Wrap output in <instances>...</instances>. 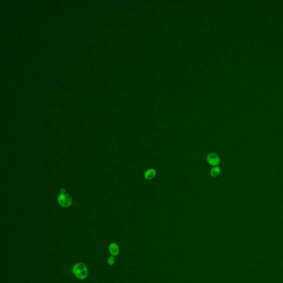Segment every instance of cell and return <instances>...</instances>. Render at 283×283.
Wrapping results in <instances>:
<instances>
[{"instance_id": "obj_4", "label": "cell", "mask_w": 283, "mask_h": 283, "mask_svg": "<svg viewBox=\"0 0 283 283\" xmlns=\"http://www.w3.org/2000/svg\"><path fill=\"white\" fill-rule=\"evenodd\" d=\"M155 175L156 171L154 169H149L145 171L144 176L147 180H151L155 177Z\"/></svg>"}, {"instance_id": "obj_7", "label": "cell", "mask_w": 283, "mask_h": 283, "mask_svg": "<svg viewBox=\"0 0 283 283\" xmlns=\"http://www.w3.org/2000/svg\"><path fill=\"white\" fill-rule=\"evenodd\" d=\"M107 262H108V263L110 264V265H113L115 262V259L114 258V256H110L108 258V260H107Z\"/></svg>"}, {"instance_id": "obj_3", "label": "cell", "mask_w": 283, "mask_h": 283, "mask_svg": "<svg viewBox=\"0 0 283 283\" xmlns=\"http://www.w3.org/2000/svg\"><path fill=\"white\" fill-rule=\"evenodd\" d=\"M58 200L59 203L65 207H69L71 203V199L68 195L61 194L59 196Z\"/></svg>"}, {"instance_id": "obj_2", "label": "cell", "mask_w": 283, "mask_h": 283, "mask_svg": "<svg viewBox=\"0 0 283 283\" xmlns=\"http://www.w3.org/2000/svg\"><path fill=\"white\" fill-rule=\"evenodd\" d=\"M207 160L210 165L215 167H217L220 163V159L219 157L214 153H211L208 154L207 157Z\"/></svg>"}, {"instance_id": "obj_5", "label": "cell", "mask_w": 283, "mask_h": 283, "mask_svg": "<svg viewBox=\"0 0 283 283\" xmlns=\"http://www.w3.org/2000/svg\"><path fill=\"white\" fill-rule=\"evenodd\" d=\"M109 251L112 256H117L119 253V247L115 243H111L109 246Z\"/></svg>"}, {"instance_id": "obj_1", "label": "cell", "mask_w": 283, "mask_h": 283, "mask_svg": "<svg viewBox=\"0 0 283 283\" xmlns=\"http://www.w3.org/2000/svg\"><path fill=\"white\" fill-rule=\"evenodd\" d=\"M72 273L77 278L83 280L87 278L88 272L86 266L83 263H79L74 265Z\"/></svg>"}, {"instance_id": "obj_6", "label": "cell", "mask_w": 283, "mask_h": 283, "mask_svg": "<svg viewBox=\"0 0 283 283\" xmlns=\"http://www.w3.org/2000/svg\"><path fill=\"white\" fill-rule=\"evenodd\" d=\"M220 168L217 166L212 168L210 171V174L212 177H216L219 175V174H220Z\"/></svg>"}]
</instances>
